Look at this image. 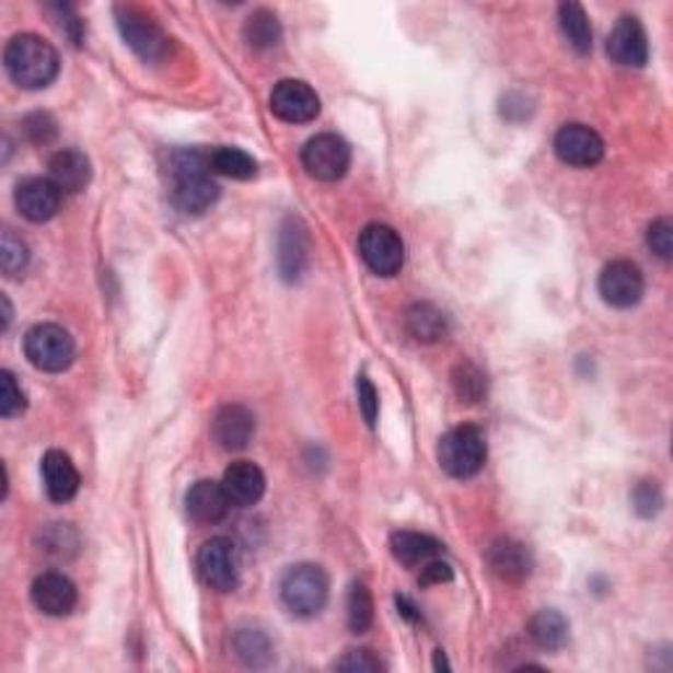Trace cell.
<instances>
[{
  "instance_id": "6da1fadb",
  "label": "cell",
  "mask_w": 673,
  "mask_h": 673,
  "mask_svg": "<svg viewBox=\"0 0 673 673\" xmlns=\"http://www.w3.org/2000/svg\"><path fill=\"white\" fill-rule=\"evenodd\" d=\"M172 200L179 211L202 213L219 200L221 189L211 176V163L200 150H174L169 159Z\"/></svg>"
},
{
  "instance_id": "7a4b0ae2",
  "label": "cell",
  "mask_w": 673,
  "mask_h": 673,
  "mask_svg": "<svg viewBox=\"0 0 673 673\" xmlns=\"http://www.w3.org/2000/svg\"><path fill=\"white\" fill-rule=\"evenodd\" d=\"M3 63L9 77L24 90H43L58 77L56 48L40 35H16L5 45Z\"/></svg>"
},
{
  "instance_id": "3957f363",
  "label": "cell",
  "mask_w": 673,
  "mask_h": 673,
  "mask_svg": "<svg viewBox=\"0 0 673 673\" xmlns=\"http://www.w3.org/2000/svg\"><path fill=\"white\" fill-rule=\"evenodd\" d=\"M437 461H440L444 474L455 476V479H472L487 463V440L481 429L472 427V423L450 429L437 448Z\"/></svg>"
},
{
  "instance_id": "277c9868",
  "label": "cell",
  "mask_w": 673,
  "mask_h": 673,
  "mask_svg": "<svg viewBox=\"0 0 673 673\" xmlns=\"http://www.w3.org/2000/svg\"><path fill=\"white\" fill-rule=\"evenodd\" d=\"M279 594H282L287 611L295 613V616H316L318 611H324L326 600H329V577H326L322 566L298 564L282 577Z\"/></svg>"
},
{
  "instance_id": "5b68a950",
  "label": "cell",
  "mask_w": 673,
  "mask_h": 673,
  "mask_svg": "<svg viewBox=\"0 0 673 673\" xmlns=\"http://www.w3.org/2000/svg\"><path fill=\"white\" fill-rule=\"evenodd\" d=\"M24 352H27L30 363L35 369L48 371V374H58V371L69 369L74 361V337L69 335L63 326L58 324H37L32 326L24 337Z\"/></svg>"
},
{
  "instance_id": "8992f818",
  "label": "cell",
  "mask_w": 673,
  "mask_h": 673,
  "mask_svg": "<svg viewBox=\"0 0 673 673\" xmlns=\"http://www.w3.org/2000/svg\"><path fill=\"white\" fill-rule=\"evenodd\" d=\"M358 253L363 264L379 277H395L403 269L405 245L392 227L387 224H369L358 237Z\"/></svg>"
},
{
  "instance_id": "52a82bcc",
  "label": "cell",
  "mask_w": 673,
  "mask_h": 673,
  "mask_svg": "<svg viewBox=\"0 0 673 673\" xmlns=\"http://www.w3.org/2000/svg\"><path fill=\"white\" fill-rule=\"evenodd\" d=\"M116 24H119L121 37L129 48L146 61H161L169 54V43L172 40L163 35V30L146 11L135 9V5H119L116 9Z\"/></svg>"
},
{
  "instance_id": "ba28073f",
  "label": "cell",
  "mask_w": 673,
  "mask_h": 673,
  "mask_svg": "<svg viewBox=\"0 0 673 673\" xmlns=\"http://www.w3.org/2000/svg\"><path fill=\"white\" fill-rule=\"evenodd\" d=\"M198 571L216 592H232L240 584V555L232 539L213 537L200 547Z\"/></svg>"
},
{
  "instance_id": "9c48e42d",
  "label": "cell",
  "mask_w": 673,
  "mask_h": 673,
  "mask_svg": "<svg viewBox=\"0 0 673 673\" xmlns=\"http://www.w3.org/2000/svg\"><path fill=\"white\" fill-rule=\"evenodd\" d=\"M303 166L313 179L322 182H337L348 174L350 169V146L343 137L326 132L316 135L313 140L305 142L303 148Z\"/></svg>"
},
{
  "instance_id": "30bf717a",
  "label": "cell",
  "mask_w": 673,
  "mask_h": 673,
  "mask_svg": "<svg viewBox=\"0 0 673 673\" xmlns=\"http://www.w3.org/2000/svg\"><path fill=\"white\" fill-rule=\"evenodd\" d=\"M600 295L613 309H631L645 295L642 269L631 260H611L600 274Z\"/></svg>"
},
{
  "instance_id": "8fae6325",
  "label": "cell",
  "mask_w": 673,
  "mask_h": 673,
  "mask_svg": "<svg viewBox=\"0 0 673 673\" xmlns=\"http://www.w3.org/2000/svg\"><path fill=\"white\" fill-rule=\"evenodd\" d=\"M555 155L568 166L590 169L603 161L605 146L603 137L594 132L587 124H566L555 135Z\"/></svg>"
},
{
  "instance_id": "7c38bea8",
  "label": "cell",
  "mask_w": 673,
  "mask_h": 673,
  "mask_svg": "<svg viewBox=\"0 0 673 673\" xmlns=\"http://www.w3.org/2000/svg\"><path fill=\"white\" fill-rule=\"evenodd\" d=\"M271 111L287 124H309L322 111L316 90L300 80H282L271 93Z\"/></svg>"
},
{
  "instance_id": "4fadbf2b",
  "label": "cell",
  "mask_w": 673,
  "mask_h": 673,
  "mask_svg": "<svg viewBox=\"0 0 673 673\" xmlns=\"http://www.w3.org/2000/svg\"><path fill=\"white\" fill-rule=\"evenodd\" d=\"M607 54L620 67L642 69L650 58V43L647 32L637 16H620L607 37Z\"/></svg>"
},
{
  "instance_id": "5bb4252c",
  "label": "cell",
  "mask_w": 673,
  "mask_h": 673,
  "mask_svg": "<svg viewBox=\"0 0 673 673\" xmlns=\"http://www.w3.org/2000/svg\"><path fill=\"white\" fill-rule=\"evenodd\" d=\"M61 189H58L50 179H43V176H30V179L19 182L16 187V208L24 219L35 221V224H43V221H50L61 208Z\"/></svg>"
},
{
  "instance_id": "9a60e30c",
  "label": "cell",
  "mask_w": 673,
  "mask_h": 673,
  "mask_svg": "<svg viewBox=\"0 0 673 673\" xmlns=\"http://www.w3.org/2000/svg\"><path fill=\"white\" fill-rule=\"evenodd\" d=\"M32 603L45 616H69L77 605L74 581L58 571H45L32 581Z\"/></svg>"
},
{
  "instance_id": "2e32d148",
  "label": "cell",
  "mask_w": 673,
  "mask_h": 673,
  "mask_svg": "<svg viewBox=\"0 0 673 673\" xmlns=\"http://www.w3.org/2000/svg\"><path fill=\"white\" fill-rule=\"evenodd\" d=\"M253 434H256V416L245 405L230 403L213 416V440L219 442L221 450H230V453L245 450Z\"/></svg>"
},
{
  "instance_id": "e0dca14e",
  "label": "cell",
  "mask_w": 673,
  "mask_h": 673,
  "mask_svg": "<svg viewBox=\"0 0 673 673\" xmlns=\"http://www.w3.org/2000/svg\"><path fill=\"white\" fill-rule=\"evenodd\" d=\"M230 498H227L224 485L221 481L200 479L189 487L185 508L187 515L195 524H219L227 513H230Z\"/></svg>"
},
{
  "instance_id": "ac0fdd59",
  "label": "cell",
  "mask_w": 673,
  "mask_h": 673,
  "mask_svg": "<svg viewBox=\"0 0 673 673\" xmlns=\"http://www.w3.org/2000/svg\"><path fill=\"white\" fill-rule=\"evenodd\" d=\"M309 230L300 219H287L279 232V271L287 282H295L303 274L305 264H309Z\"/></svg>"
},
{
  "instance_id": "d6986e66",
  "label": "cell",
  "mask_w": 673,
  "mask_h": 673,
  "mask_svg": "<svg viewBox=\"0 0 673 673\" xmlns=\"http://www.w3.org/2000/svg\"><path fill=\"white\" fill-rule=\"evenodd\" d=\"M221 485H224V492H227V498H230L232 506L251 508V506H256L260 498H264L266 476L256 466V463L237 461V463H232L230 468H227Z\"/></svg>"
},
{
  "instance_id": "ffe728a7",
  "label": "cell",
  "mask_w": 673,
  "mask_h": 673,
  "mask_svg": "<svg viewBox=\"0 0 673 673\" xmlns=\"http://www.w3.org/2000/svg\"><path fill=\"white\" fill-rule=\"evenodd\" d=\"M43 481H45V492H48L50 500L56 502H69L77 498L80 492V472L71 463V459L61 450H48L43 459Z\"/></svg>"
},
{
  "instance_id": "44dd1931",
  "label": "cell",
  "mask_w": 673,
  "mask_h": 673,
  "mask_svg": "<svg viewBox=\"0 0 673 673\" xmlns=\"http://www.w3.org/2000/svg\"><path fill=\"white\" fill-rule=\"evenodd\" d=\"M489 566L498 573L502 581L508 584H521L532 573V553L526 550V545L515 539H500L489 547L487 553Z\"/></svg>"
},
{
  "instance_id": "7402d4cb",
  "label": "cell",
  "mask_w": 673,
  "mask_h": 673,
  "mask_svg": "<svg viewBox=\"0 0 673 673\" xmlns=\"http://www.w3.org/2000/svg\"><path fill=\"white\" fill-rule=\"evenodd\" d=\"M90 159L80 150H61L50 159V182L61 189V193H82L90 185Z\"/></svg>"
},
{
  "instance_id": "603a6c76",
  "label": "cell",
  "mask_w": 673,
  "mask_h": 673,
  "mask_svg": "<svg viewBox=\"0 0 673 673\" xmlns=\"http://www.w3.org/2000/svg\"><path fill=\"white\" fill-rule=\"evenodd\" d=\"M392 555L405 566H421L442 553V542L421 532H395L390 537Z\"/></svg>"
},
{
  "instance_id": "cb8c5ba5",
  "label": "cell",
  "mask_w": 673,
  "mask_h": 673,
  "mask_svg": "<svg viewBox=\"0 0 673 673\" xmlns=\"http://www.w3.org/2000/svg\"><path fill=\"white\" fill-rule=\"evenodd\" d=\"M558 22L564 30L566 40L571 43V48L577 54L587 56L592 50V24L587 11L579 3H560L558 9Z\"/></svg>"
},
{
  "instance_id": "d4e9b609",
  "label": "cell",
  "mask_w": 673,
  "mask_h": 673,
  "mask_svg": "<svg viewBox=\"0 0 673 673\" xmlns=\"http://www.w3.org/2000/svg\"><path fill=\"white\" fill-rule=\"evenodd\" d=\"M208 163H211V172L230 176V179H253L258 172V163L251 153L240 148H216L208 153Z\"/></svg>"
},
{
  "instance_id": "484cf974",
  "label": "cell",
  "mask_w": 673,
  "mask_h": 673,
  "mask_svg": "<svg viewBox=\"0 0 673 673\" xmlns=\"http://www.w3.org/2000/svg\"><path fill=\"white\" fill-rule=\"evenodd\" d=\"M529 634L542 650L555 652L568 642V620L558 611H539L529 624Z\"/></svg>"
},
{
  "instance_id": "4316f807",
  "label": "cell",
  "mask_w": 673,
  "mask_h": 673,
  "mask_svg": "<svg viewBox=\"0 0 673 673\" xmlns=\"http://www.w3.org/2000/svg\"><path fill=\"white\" fill-rule=\"evenodd\" d=\"M408 332L414 335L418 343H437V339H444L448 335V318L440 309L429 303H418L408 311Z\"/></svg>"
},
{
  "instance_id": "83f0119b",
  "label": "cell",
  "mask_w": 673,
  "mask_h": 673,
  "mask_svg": "<svg viewBox=\"0 0 673 673\" xmlns=\"http://www.w3.org/2000/svg\"><path fill=\"white\" fill-rule=\"evenodd\" d=\"M234 650H237V655L243 663L247 665H266L271 660V639L266 637V631L256 629V626H247V629H240L234 634Z\"/></svg>"
},
{
  "instance_id": "f1b7e54d",
  "label": "cell",
  "mask_w": 673,
  "mask_h": 673,
  "mask_svg": "<svg viewBox=\"0 0 673 673\" xmlns=\"http://www.w3.org/2000/svg\"><path fill=\"white\" fill-rule=\"evenodd\" d=\"M245 40L251 43V48H274L282 40V27H279V19L271 11L260 9L245 22Z\"/></svg>"
},
{
  "instance_id": "f546056e",
  "label": "cell",
  "mask_w": 673,
  "mask_h": 673,
  "mask_svg": "<svg viewBox=\"0 0 673 673\" xmlns=\"http://www.w3.org/2000/svg\"><path fill=\"white\" fill-rule=\"evenodd\" d=\"M374 624V597L363 581H356L348 592V626L350 631L363 634Z\"/></svg>"
},
{
  "instance_id": "4dcf8cb0",
  "label": "cell",
  "mask_w": 673,
  "mask_h": 673,
  "mask_svg": "<svg viewBox=\"0 0 673 673\" xmlns=\"http://www.w3.org/2000/svg\"><path fill=\"white\" fill-rule=\"evenodd\" d=\"M30 264V247L22 237H16L14 232L5 230L0 237V266H3L5 277H19V274L27 271Z\"/></svg>"
},
{
  "instance_id": "1f68e13d",
  "label": "cell",
  "mask_w": 673,
  "mask_h": 673,
  "mask_svg": "<svg viewBox=\"0 0 673 673\" xmlns=\"http://www.w3.org/2000/svg\"><path fill=\"white\" fill-rule=\"evenodd\" d=\"M453 384L455 392L468 403H479L487 392V379L479 369L472 363H461L459 369L453 371Z\"/></svg>"
},
{
  "instance_id": "d6a6232c",
  "label": "cell",
  "mask_w": 673,
  "mask_h": 673,
  "mask_svg": "<svg viewBox=\"0 0 673 673\" xmlns=\"http://www.w3.org/2000/svg\"><path fill=\"white\" fill-rule=\"evenodd\" d=\"M40 537H43V550L48 555H56L58 560L74 555L77 545H80V539H77V532L69 524H50L40 534Z\"/></svg>"
},
{
  "instance_id": "836d02e7",
  "label": "cell",
  "mask_w": 673,
  "mask_h": 673,
  "mask_svg": "<svg viewBox=\"0 0 673 673\" xmlns=\"http://www.w3.org/2000/svg\"><path fill=\"white\" fill-rule=\"evenodd\" d=\"M27 408V395L19 387L16 376L11 371H0V416L14 418Z\"/></svg>"
},
{
  "instance_id": "e575fe53",
  "label": "cell",
  "mask_w": 673,
  "mask_h": 673,
  "mask_svg": "<svg viewBox=\"0 0 673 673\" xmlns=\"http://www.w3.org/2000/svg\"><path fill=\"white\" fill-rule=\"evenodd\" d=\"M647 245L660 260L673 258V227L669 219L652 221L650 230H647Z\"/></svg>"
},
{
  "instance_id": "d590c367",
  "label": "cell",
  "mask_w": 673,
  "mask_h": 673,
  "mask_svg": "<svg viewBox=\"0 0 673 673\" xmlns=\"http://www.w3.org/2000/svg\"><path fill=\"white\" fill-rule=\"evenodd\" d=\"M631 500L634 511L642 515V519H652L660 511V506H663V495H660L655 481H642V485L634 489Z\"/></svg>"
},
{
  "instance_id": "8d00e7d4",
  "label": "cell",
  "mask_w": 673,
  "mask_h": 673,
  "mask_svg": "<svg viewBox=\"0 0 673 673\" xmlns=\"http://www.w3.org/2000/svg\"><path fill=\"white\" fill-rule=\"evenodd\" d=\"M335 669L337 671H365V673H374V671H384V663L371 650H352L345 658L337 660Z\"/></svg>"
},
{
  "instance_id": "74e56055",
  "label": "cell",
  "mask_w": 673,
  "mask_h": 673,
  "mask_svg": "<svg viewBox=\"0 0 673 673\" xmlns=\"http://www.w3.org/2000/svg\"><path fill=\"white\" fill-rule=\"evenodd\" d=\"M358 405H361L363 418L369 427H374L379 416V392L374 384L369 382V376H358Z\"/></svg>"
},
{
  "instance_id": "f35d334b",
  "label": "cell",
  "mask_w": 673,
  "mask_h": 673,
  "mask_svg": "<svg viewBox=\"0 0 673 673\" xmlns=\"http://www.w3.org/2000/svg\"><path fill=\"white\" fill-rule=\"evenodd\" d=\"M24 132L32 142H50L56 137V121L48 114H32L24 119Z\"/></svg>"
},
{
  "instance_id": "ab89813d",
  "label": "cell",
  "mask_w": 673,
  "mask_h": 673,
  "mask_svg": "<svg viewBox=\"0 0 673 673\" xmlns=\"http://www.w3.org/2000/svg\"><path fill=\"white\" fill-rule=\"evenodd\" d=\"M442 581H453V568L448 564H442V560H429V564H423V573H421V584H442Z\"/></svg>"
},
{
  "instance_id": "60d3db41",
  "label": "cell",
  "mask_w": 673,
  "mask_h": 673,
  "mask_svg": "<svg viewBox=\"0 0 673 673\" xmlns=\"http://www.w3.org/2000/svg\"><path fill=\"white\" fill-rule=\"evenodd\" d=\"M397 607H401V613H403V616H405V618H408V620H418L416 605H414V603H410V600H408V597H403V594H401V597H397Z\"/></svg>"
},
{
  "instance_id": "b9f144b4",
  "label": "cell",
  "mask_w": 673,
  "mask_h": 673,
  "mask_svg": "<svg viewBox=\"0 0 673 673\" xmlns=\"http://www.w3.org/2000/svg\"><path fill=\"white\" fill-rule=\"evenodd\" d=\"M434 669H437V671H440V669H450V663H448V660H444V655H442V650H440V652H437V660H434Z\"/></svg>"
}]
</instances>
